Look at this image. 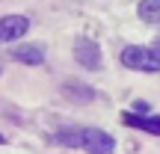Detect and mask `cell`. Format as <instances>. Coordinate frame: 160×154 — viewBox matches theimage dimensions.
Returning <instances> with one entry per match:
<instances>
[{"mask_svg":"<svg viewBox=\"0 0 160 154\" xmlns=\"http://www.w3.org/2000/svg\"><path fill=\"white\" fill-rule=\"evenodd\" d=\"M57 142L65 145V148H80V127H59Z\"/></svg>","mask_w":160,"mask_h":154,"instance_id":"9","label":"cell"},{"mask_svg":"<svg viewBox=\"0 0 160 154\" xmlns=\"http://www.w3.org/2000/svg\"><path fill=\"white\" fill-rule=\"evenodd\" d=\"M3 142H6V137H3V133H0V145H3Z\"/></svg>","mask_w":160,"mask_h":154,"instance_id":"12","label":"cell"},{"mask_svg":"<svg viewBox=\"0 0 160 154\" xmlns=\"http://www.w3.org/2000/svg\"><path fill=\"white\" fill-rule=\"evenodd\" d=\"M80 148H86L89 154H113L116 142L101 127H80Z\"/></svg>","mask_w":160,"mask_h":154,"instance_id":"2","label":"cell"},{"mask_svg":"<svg viewBox=\"0 0 160 154\" xmlns=\"http://www.w3.org/2000/svg\"><path fill=\"white\" fill-rule=\"evenodd\" d=\"M122 122L137 131H145V133H157L160 137V116H148V113H125Z\"/></svg>","mask_w":160,"mask_h":154,"instance_id":"5","label":"cell"},{"mask_svg":"<svg viewBox=\"0 0 160 154\" xmlns=\"http://www.w3.org/2000/svg\"><path fill=\"white\" fill-rule=\"evenodd\" d=\"M74 62L83 65V68H89V71H98V68L104 65L101 47H98L95 39H77V42H74Z\"/></svg>","mask_w":160,"mask_h":154,"instance_id":"3","label":"cell"},{"mask_svg":"<svg viewBox=\"0 0 160 154\" xmlns=\"http://www.w3.org/2000/svg\"><path fill=\"white\" fill-rule=\"evenodd\" d=\"M27 30H30V18L27 15H3L0 18V45L24 39Z\"/></svg>","mask_w":160,"mask_h":154,"instance_id":"4","label":"cell"},{"mask_svg":"<svg viewBox=\"0 0 160 154\" xmlns=\"http://www.w3.org/2000/svg\"><path fill=\"white\" fill-rule=\"evenodd\" d=\"M139 18L148 24H160V0H142L139 3Z\"/></svg>","mask_w":160,"mask_h":154,"instance_id":"8","label":"cell"},{"mask_svg":"<svg viewBox=\"0 0 160 154\" xmlns=\"http://www.w3.org/2000/svg\"><path fill=\"white\" fill-rule=\"evenodd\" d=\"M154 47H157V51H160V36H157V42H154Z\"/></svg>","mask_w":160,"mask_h":154,"instance_id":"11","label":"cell"},{"mask_svg":"<svg viewBox=\"0 0 160 154\" xmlns=\"http://www.w3.org/2000/svg\"><path fill=\"white\" fill-rule=\"evenodd\" d=\"M133 110H137V113H148V104H145V101H137V104H133Z\"/></svg>","mask_w":160,"mask_h":154,"instance_id":"10","label":"cell"},{"mask_svg":"<svg viewBox=\"0 0 160 154\" xmlns=\"http://www.w3.org/2000/svg\"><path fill=\"white\" fill-rule=\"evenodd\" d=\"M62 95H68L71 101L83 104V101H92V98H95V92H92L86 83H80V80H65V83H62Z\"/></svg>","mask_w":160,"mask_h":154,"instance_id":"7","label":"cell"},{"mask_svg":"<svg viewBox=\"0 0 160 154\" xmlns=\"http://www.w3.org/2000/svg\"><path fill=\"white\" fill-rule=\"evenodd\" d=\"M122 65L133 68V71L154 74V71H160V51L154 45H131L122 51Z\"/></svg>","mask_w":160,"mask_h":154,"instance_id":"1","label":"cell"},{"mask_svg":"<svg viewBox=\"0 0 160 154\" xmlns=\"http://www.w3.org/2000/svg\"><path fill=\"white\" fill-rule=\"evenodd\" d=\"M0 71H3V68H0Z\"/></svg>","mask_w":160,"mask_h":154,"instance_id":"13","label":"cell"},{"mask_svg":"<svg viewBox=\"0 0 160 154\" xmlns=\"http://www.w3.org/2000/svg\"><path fill=\"white\" fill-rule=\"evenodd\" d=\"M12 59L15 62H24V65H42L45 62V47H39V45H15L12 47Z\"/></svg>","mask_w":160,"mask_h":154,"instance_id":"6","label":"cell"}]
</instances>
